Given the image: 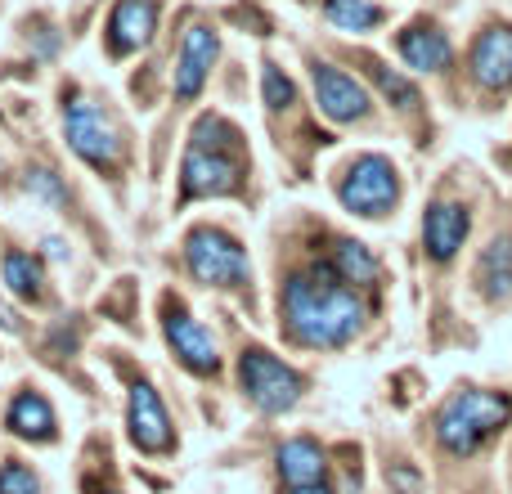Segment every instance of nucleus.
I'll list each match as a JSON object with an SVG mask.
<instances>
[{"mask_svg":"<svg viewBox=\"0 0 512 494\" xmlns=\"http://www.w3.org/2000/svg\"><path fill=\"white\" fill-rule=\"evenodd\" d=\"M288 494H333V490H328L324 481H315V486H292Z\"/></svg>","mask_w":512,"mask_h":494,"instance_id":"bb28decb","label":"nucleus"},{"mask_svg":"<svg viewBox=\"0 0 512 494\" xmlns=\"http://www.w3.org/2000/svg\"><path fill=\"white\" fill-rule=\"evenodd\" d=\"M337 198H342V207L355 216H387L400 198L396 167H391L387 158H378V153H364V158L346 171L342 185H337Z\"/></svg>","mask_w":512,"mask_h":494,"instance_id":"20e7f679","label":"nucleus"},{"mask_svg":"<svg viewBox=\"0 0 512 494\" xmlns=\"http://www.w3.org/2000/svg\"><path fill=\"white\" fill-rule=\"evenodd\" d=\"M283 324L301 346H346L364 328V301L337 279L333 265L283 283Z\"/></svg>","mask_w":512,"mask_h":494,"instance_id":"f257e3e1","label":"nucleus"},{"mask_svg":"<svg viewBox=\"0 0 512 494\" xmlns=\"http://www.w3.org/2000/svg\"><path fill=\"white\" fill-rule=\"evenodd\" d=\"M477 283L490 301H504L512 292V239H495L477 261Z\"/></svg>","mask_w":512,"mask_h":494,"instance_id":"a211bd4d","label":"nucleus"},{"mask_svg":"<svg viewBox=\"0 0 512 494\" xmlns=\"http://www.w3.org/2000/svg\"><path fill=\"white\" fill-rule=\"evenodd\" d=\"M45 252H50L54 261H63V256H68V247H63L59 239H45Z\"/></svg>","mask_w":512,"mask_h":494,"instance_id":"cd10ccee","label":"nucleus"},{"mask_svg":"<svg viewBox=\"0 0 512 494\" xmlns=\"http://www.w3.org/2000/svg\"><path fill=\"white\" fill-rule=\"evenodd\" d=\"M5 423H9V432L14 436H23V441H54V409H50V400L45 396H36V391H23V396L9 405V414H5Z\"/></svg>","mask_w":512,"mask_h":494,"instance_id":"f3484780","label":"nucleus"},{"mask_svg":"<svg viewBox=\"0 0 512 494\" xmlns=\"http://www.w3.org/2000/svg\"><path fill=\"white\" fill-rule=\"evenodd\" d=\"M324 18L342 32H369L382 23V9L373 0H324Z\"/></svg>","mask_w":512,"mask_h":494,"instance_id":"412c9836","label":"nucleus"},{"mask_svg":"<svg viewBox=\"0 0 512 494\" xmlns=\"http://www.w3.org/2000/svg\"><path fill=\"white\" fill-rule=\"evenodd\" d=\"M472 230V216L463 203H432L427 207V221H423V243L432 261H450L463 243H468Z\"/></svg>","mask_w":512,"mask_h":494,"instance_id":"f8f14e48","label":"nucleus"},{"mask_svg":"<svg viewBox=\"0 0 512 494\" xmlns=\"http://www.w3.org/2000/svg\"><path fill=\"white\" fill-rule=\"evenodd\" d=\"M185 261H189V274L198 283H212V288H239L248 283V252H243L239 239H230L225 230H194L185 239Z\"/></svg>","mask_w":512,"mask_h":494,"instance_id":"f03ea898","label":"nucleus"},{"mask_svg":"<svg viewBox=\"0 0 512 494\" xmlns=\"http://www.w3.org/2000/svg\"><path fill=\"white\" fill-rule=\"evenodd\" d=\"M239 185H243L239 158L189 144L185 167H180V189H185V198H221V194H234Z\"/></svg>","mask_w":512,"mask_h":494,"instance_id":"423d86ee","label":"nucleus"},{"mask_svg":"<svg viewBox=\"0 0 512 494\" xmlns=\"http://www.w3.org/2000/svg\"><path fill=\"white\" fill-rule=\"evenodd\" d=\"M324 472H328V459L310 436H297V441L279 445V477L288 481V490L292 486H315V481H324Z\"/></svg>","mask_w":512,"mask_h":494,"instance_id":"dca6fc26","label":"nucleus"},{"mask_svg":"<svg viewBox=\"0 0 512 494\" xmlns=\"http://www.w3.org/2000/svg\"><path fill=\"white\" fill-rule=\"evenodd\" d=\"M27 194L50 198V203H63V189H59V180H54L50 171H32V176H27Z\"/></svg>","mask_w":512,"mask_h":494,"instance_id":"393cba45","label":"nucleus"},{"mask_svg":"<svg viewBox=\"0 0 512 494\" xmlns=\"http://www.w3.org/2000/svg\"><path fill=\"white\" fill-rule=\"evenodd\" d=\"M445 409H454L481 441H486L490 432H499V427H508V418H512L508 396H499V391H459Z\"/></svg>","mask_w":512,"mask_h":494,"instance_id":"2eb2a0df","label":"nucleus"},{"mask_svg":"<svg viewBox=\"0 0 512 494\" xmlns=\"http://www.w3.org/2000/svg\"><path fill=\"white\" fill-rule=\"evenodd\" d=\"M239 378H243L248 400L261 409V414H288V409L301 400V378L283 360H274L270 351H261V346L243 351Z\"/></svg>","mask_w":512,"mask_h":494,"instance_id":"7ed1b4c3","label":"nucleus"},{"mask_svg":"<svg viewBox=\"0 0 512 494\" xmlns=\"http://www.w3.org/2000/svg\"><path fill=\"white\" fill-rule=\"evenodd\" d=\"M391 481H396L400 490H409V494L423 490V477H418V472H405V468H391Z\"/></svg>","mask_w":512,"mask_h":494,"instance_id":"a878e982","label":"nucleus"},{"mask_svg":"<svg viewBox=\"0 0 512 494\" xmlns=\"http://www.w3.org/2000/svg\"><path fill=\"white\" fill-rule=\"evenodd\" d=\"M153 32H158V0H117L113 18H108V45H113V54L140 50V45H149Z\"/></svg>","mask_w":512,"mask_h":494,"instance_id":"ddd939ff","label":"nucleus"},{"mask_svg":"<svg viewBox=\"0 0 512 494\" xmlns=\"http://www.w3.org/2000/svg\"><path fill=\"white\" fill-rule=\"evenodd\" d=\"M126 423H131V441L144 454H167L171 450V418L162 409L158 391L149 382H135L131 387V409H126Z\"/></svg>","mask_w":512,"mask_h":494,"instance_id":"1a4fd4ad","label":"nucleus"},{"mask_svg":"<svg viewBox=\"0 0 512 494\" xmlns=\"http://www.w3.org/2000/svg\"><path fill=\"white\" fill-rule=\"evenodd\" d=\"M261 90H265V104L279 113V108H288L292 99H297V90H292V81L283 77L274 63H265V72H261Z\"/></svg>","mask_w":512,"mask_h":494,"instance_id":"5701e85b","label":"nucleus"},{"mask_svg":"<svg viewBox=\"0 0 512 494\" xmlns=\"http://www.w3.org/2000/svg\"><path fill=\"white\" fill-rule=\"evenodd\" d=\"M396 50L414 72L450 68V36H445L441 27H432V23H409L405 32L396 36Z\"/></svg>","mask_w":512,"mask_h":494,"instance_id":"4468645a","label":"nucleus"},{"mask_svg":"<svg viewBox=\"0 0 512 494\" xmlns=\"http://www.w3.org/2000/svg\"><path fill=\"white\" fill-rule=\"evenodd\" d=\"M472 77L486 90L512 86V27L495 23L477 36V45H472Z\"/></svg>","mask_w":512,"mask_h":494,"instance_id":"9d476101","label":"nucleus"},{"mask_svg":"<svg viewBox=\"0 0 512 494\" xmlns=\"http://www.w3.org/2000/svg\"><path fill=\"white\" fill-rule=\"evenodd\" d=\"M5 283H9L14 297H27V301L45 297V270H41V261H32L27 252H9L5 256Z\"/></svg>","mask_w":512,"mask_h":494,"instance_id":"aec40b11","label":"nucleus"},{"mask_svg":"<svg viewBox=\"0 0 512 494\" xmlns=\"http://www.w3.org/2000/svg\"><path fill=\"white\" fill-rule=\"evenodd\" d=\"M216 63V32L203 23H194L185 32V41H180V59H176V95L180 99H194L198 90H203L207 72H212Z\"/></svg>","mask_w":512,"mask_h":494,"instance_id":"9b49d317","label":"nucleus"},{"mask_svg":"<svg viewBox=\"0 0 512 494\" xmlns=\"http://www.w3.org/2000/svg\"><path fill=\"white\" fill-rule=\"evenodd\" d=\"M0 494H41V481L23 463H5L0 468Z\"/></svg>","mask_w":512,"mask_h":494,"instance_id":"b1692460","label":"nucleus"},{"mask_svg":"<svg viewBox=\"0 0 512 494\" xmlns=\"http://www.w3.org/2000/svg\"><path fill=\"white\" fill-rule=\"evenodd\" d=\"M63 135H68L72 153H77L81 162H90V167L113 171L117 162H122V135H117V126L104 117V108H95L90 99H77V104L63 113Z\"/></svg>","mask_w":512,"mask_h":494,"instance_id":"39448f33","label":"nucleus"},{"mask_svg":"<svg viewBox=\"0 0 512 494\" xmlns=\"http://www.w3.org/2000/svg\"><path fill=\"white\" fill-rule=\"evenodd\" d=\"M369 72H373V81H378V86H382V95H387L396 108H414V104H418V90L409 86V81L400 77V72H391L387 63H373Z\"/></svg>","mask_w":512,"mask_h":494,"instance_id":"4be33fe9","label":"nucleus"},{"mask_svg":"<svg viewBox=\"0 0 512 494\" xmlns=\"http://www.w3.org/2000/svg\"><path fill=\"white\" fill-rule=\"evenodd\" d=\"M310 77H315V99L324 108V117H333V122H360L369 113V95H364V86L351 72L333 68V63H315Z\"/></svg>","mask_w":512,"mask_h":494,"instance_id":"6e6552de","label":"nucleus"},{"mask_svg":"<svg viewBox=\"0 0 512 494\" xmlns=\"http://www.w3.org/2000/svg\"><path fill=\"white\" fill-rule=\"evenodd\" d=\"M162 333H167L171 351L180 355L189 373H216L221 369V355H216V337L189 315L185 306H171L167 301V319H162Z\"/></svg>","mask_w":512,"mask_h":494,"instance_id":"0eeeda50","label":"nucleus"},{"mask_svg":"<svg viewBox=\"0 0 512 494\" xmlns=\"http://www.w3.org/2000/svg\"><path fill=\"white\" fill-rule=\"evenodd\" d=\"M333 270H337V279L355 283V288H364V283L378 279V261H373V252L355 239H342L333 247Z\"/></svg>","mask_w":512,"mask_h":494,"instance_id":"6ab92c4d","label":"nucleus"}]
</instances>
